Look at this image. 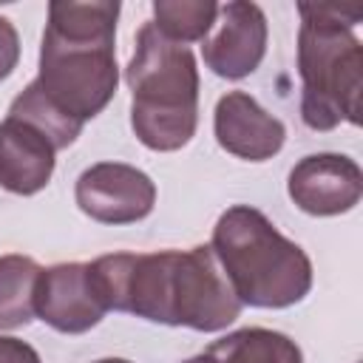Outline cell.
Wrapping results in <instances>:
<instances>
[{
	"label": "cell",
	"instance_id": "6da1fadb",
	"mask_svg": "<svg viewBox=\"0 0 363 363\" xmlns=\"http://www.w3.org/2000/svg\"><path fill=\"white\" fill-rule=\"evenodd\" d=\"M88 267L108 312L196 332H221L241 315V301L204 244L193 250L111 252Z\"/></svg>",
	"mask_w": 363,
	"mask_h": 363
},
{
	"label": "cell",
	"instance_id": "7a4b0ae2",
	"mask_svg": "<svg viewBox=\"0 0 363 363\" xmlns=\"http://www.w3.org/2000/svg\"><path fill=\"white\" fill-rule=\"evenodd\" d=\"M119 3L54 0L40 43V94L68 119L85 125L108 108L119 85L116 65Z\"/></svg>",
	"mask_w": 363,
	"mask_h": 363
},
{
	"label": "cell",
	"instance_id": "3957f363",
	"mask_svg": "<svg viewBox=\"0 0 363 363\" xmlns=\"http://www.w3.org/2000/svg\"><path fill=\"white\" fill-rule=\"evenodd\" d=\"M210 250L241 306L286 309L312 289V261L261 210L227 207L210 238Z\"/></svg>",
	"mask_w": 363,
	"mask_h": 363
},
{
	"label": "cell",
	"instance_id": "277c9868",
	"mask_svg": "<svg viewBox=\"0 0 363 363\" xmlns=\"http://www.w3.org/2000/svg\"><path fill=\"white\" fill-rule=\"evenodd\" d=\"M301 119L309 130L360 125L363 45L354 34L360 9L298 3Z\"/></svg>",
	"mask_w": 363,
	"mask_h": 363
},
{
	"label": "cell",
	"instance_id": "5b68a950",
	"mask_svg": "<svg viewBox=\"0 0 363 363\" xmlns=\"http://www.w3.org/2000/svg\"><path fill=\"white\" fill-rule=\"evenodd\" d=\"M130 88V128L156 150H182L199 125V68L187 45L167 40L150 20L136 31V48L125 68Z\"/></svg>",
	"mask_w": 363,
	"mask_h": 363
},
{
	"label": "cell",
	"instance_id": "8992f818",
	"mask_svg": "<svg viewBox=\"0 0 363 363\" xmlns=\"http://www.w3.org/2000/svg\"><path fill=\"white\" fill-rule=\"evenodd\" d=\"M77 207L99 224H136L153 213V179L125 162H96L74 184Z\"/></svg>",
	"mask_w": 363,
	"mask_h": 363
},
{
	"label": "cell",
	"instance_id": "52a82bcc",
	"mask_svg": "<svg viewBox=\"0 0 363 363\" xmlns=\"http://www.w3.org/2000/svg\"><path fill=\"white\" fill-rule=\"evenodd\" d=\"M108 306L82 261L54 264L40 272L34 289V318L62 335H82L105 318Z\"/></svg>",
	"mask_w": 363,
	"mask_h": 363
},
{
	"label": "cell",
	"instance_id": "ba28073f",
	"mask_svg": "<svg viewBox=\"0 0 363 363\" xmlns=\"http://www.w3.org/2000/svg\"><path fill=\"white\" fill-rule=\"evenodd\" d=\"M267 14L247 0H230L218 6L210 34L201 40L204 65L221 79L250 77L267 54Z\"/></svg>",
	"mask_w": 363,
	"mask_h": 363
},
{
	"label": "cell",
	"instance_id": "9c48e42d",
	"mask_svg": "<svg viewBox=\"0 0 363 363\" xmlns=\"http://www.w3.org/2000/svg\"><path fill=\"white\" fill-rule=\"evenodd\" d=\"M286 193L309 216H340L357 207L363 196V170L343 153H309L289 170Z\"/></svg>",
	"mask_w": 363,
	"mask_h": 363
},
{
	"label": "cell",
	"instance_id": "30bf717a",
	"mask_svg": "<svg viewBox=\"0 0 363 363\" xmlns=\"http://www.w3.org/2000/svg\"><path fill=\"white\" fill-rule=\"evenodd\" d=\"M213 130L216 142L244 162H267L281 153L286 142L284 122L267 113L247 91H227L216 102Z\"/></svg>",
	"mask_w": 363,
	"mask_h": 363
},
{
	"label": "cell",
	"instance_id": "8fae6325",
	"mask_svg": "<svg viewBox=\"0 0 363 363\" xmlns=\"http://www.w3.org/2000/svg\"><path fill=\"white\" fill-rule=\"evenodd\" d=\"M57 164L54 142L26 119L6 116L0 122V187L14 196L40 193Z\"/></svg>",
	"mask_w": 363,
	"mask_h": 363
},
{
	"label": "cell",
	"instance_id": "7c38bea8",
	"mask_svg": "<svg viewBox=\"0 0 363 363\" xmlns=\"http://www.w3.org/2000/svg\"><path fill=\"white\" fill-rule=\"evenodd\" d=\"M216 363H303L301 346L284 332L264 326L235 329L207 346Z\"/></svg>",
	"mask_w": 363,
	"mask_h": 363
},
{
	"label": "cell",
	"instance_id": "4fadbf2b",
	"mask_svg": "<svg viewBox=\"0 0 363 363\" xmlns=\"http://www.w3.org/2000/svg\"><path fill=\"white\" fill-rule=\"evenodd\" d=\"M43 267L20 252L0 255V329H20L34 320V289Z\"/></svg>",
	"mask_w": 363,
	"mask_h": 363
},
{
	"label": "cell",
	"instance_id": "5bb4252c",
	"mask_svg": "<svg viewBox=\"0 0 363 363\" xmlns=\"http://www.w3.org/2000/svg\"><path fill=\"white\" fill-rule=\"evenodd\" d=\"M218 14V3L213 0H156L153 3V26L173 43H201Z\"/></svg>",
	"mask_w": 363,
	"mask_h": 363
},
{
	"label": "cell",
	"instance_id": "9a60e30c",
	"mask_svg": "<svg viewBox=\"0 0 363 363\" xmlns=\"http://www.w3.org/2000/svg\"><path fill=\"white\" fill-rule=\"evenodd\" d=\"M9 116L26 119V122H31L34 128H40V130L54 142L57 150H65L68 145H74L77 136H79V130H82V125H77L74 119L62 116V113H60V111L40 94V88H37L34 79H31L14 99H11V105H9Z\"/></svg>",
	"mask_w": 363,
	"mask_h": 363
},
{
	"label": "cell",
	"instance_id": "2e32d148",
	"mask_svg": "<svg viewBox=\"0 0 363 363\" xmlns=\"http://www.w3.org/2000/svg\"><path fill=\"white\" fill-rule=\"evenodd\" d=\"M20 62V34L11 20L0 17V82L14 74Z\"/></svg>",
	"mask_w": 363,
	"mask_h": 363
},
{
	"label": "cell",
	"instance_id": "e0dca14e",
	"mask_svg": "<svg viewBox=\"0 0 363 363\" xmlns=\"http://www.w3.org/2000/svg\"><path fill=\"white\" fill-rule=\"evenodd\" d=\"M0 363H43L37 349L20 337L0 335Z\"/></svg>",
	"mask_w": 363,
	"mask_h": 363
},
{
	"label": "cell",
	"instance_id": "ac0fdd59",
	"mask_svg": "<svg viewBox=\"0 0 363 363\" xmlns=\"http://www.w3.org/2000/svg\"><path fill=\"white\" fill-rule=\"evenodd\" d=\"M184 363H216V360L204 352V354H196V357H190V360H184Z\"/></svg>",
	"mask_w": 363,
	"mask_h": 363
},
{
	"label": "cell",
	"instance_id": "d6986e66",
	"mask_svg": "<svg viewBox=\"0 0 363 363\" xmlns=\"http://www.w3.org/2000/svg\"><path fill=\"white\" fill-rule=\"evenodd\" d=\"M94 363H133V360H125V357H102V360H94Z\"/></svg>",
	"mask_w": 363,
	"mask_h": 363
}]
</instances>
